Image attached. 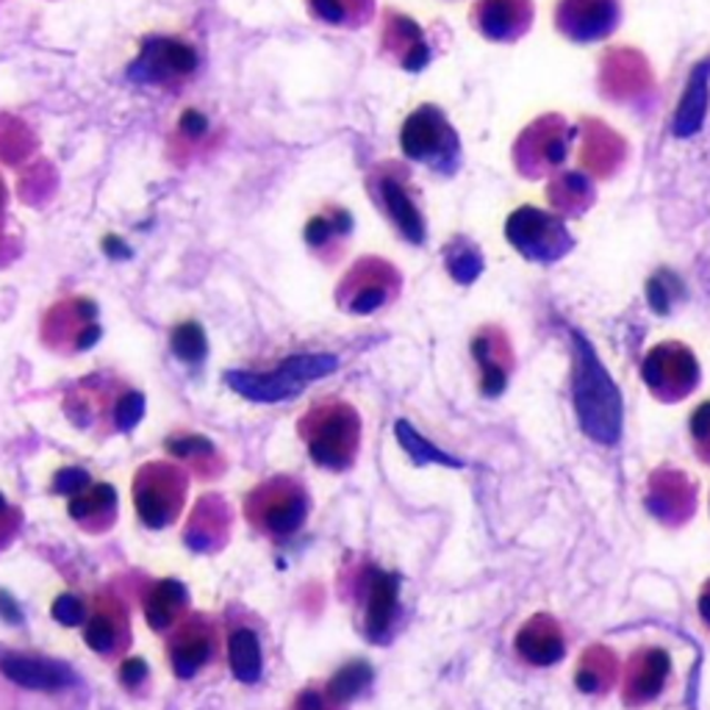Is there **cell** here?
I'll use <instances>...</instances> for the list:
<instances>
[{
	"label": "cell",
	"instance_id": "1",
	"mask_svg": "<svg viewBox=\"0 0 710 710\" xmlns=\"http://www.w3.org/2000/svg\"><path fill=\"white\" fill-rule=\"evenodd\" d=\"M572 344V397L580 428L597 444H617L619 436H622V394H619L608 369L597 358L589 339L574 331Z\"/></svg>",
	"mask_w": 710,
	"mask_h": 710
},
{
	"label": "cell",
	"instance_id": "2",
	"mask_svg": "<svg viewBox=\"0 0 710 710\" xmlns=\"http://www.w3.org/2000/svg\"><path fill=\"white\" fill-rule=\"evenodd\" d=\"M298 433L306 441L311 461L331 472H344L353 467L361 450V417L350 402L333 400V397L317 402L303 413Z\"/></svg>",
	"mask_w": 710,
	"mask_h": 710
},
{
	"label": "cell",
	"instance_id": "3",
	"mask_svg": "<svg viewBox=\"0 0 710 710\" xmlns=\"http://www.w3.org/2000/svg\"><path fill=\"white\" fill-rule=\"evenodd\" d=\"M311 513V497L303 480L292 474H276L256 486L244 497V517L250 528L259 530L267 539H292L303 530Z\"/></svg>",
	"mask_w": 710,
	"mask_h": 710
},
{
	"label": "cell",
	"instance_id": "4",
	"mask_svg": "<svg viewBox=\"0 0 710 710\" xmlns=\"http://www.w3.org/2000/svg\"><path fill=\"white\" fill-rule=\"evenodd\" d=\"M189 469L181 461H150L133 474L131 500L144 528L164 530L178 522L187 508Z\"/></svg>",
	"mask_w": 710,
	"mask_h": 710
},
{
	"label": "cell",
	"instance_id": "5",
	"mask_svg": "<svg viewBox=\"0 0 710 710\" xmlns=\"http://www.w3.org/2000/svg\"><path fill=\"white\" fill-rule=\"evenodd\" d=\"M220 656V628L206 613H187L167 639V658L178 680H192Z\"/></svg>",
	"mask_w": 710,
	"mask_h": 710
},
{
	"label": "cell",
	"instance_id": "6",
	"mask_svg": "<svg viewBox=\"0 0 710 710\" xmlns=\"http://www.w3.org/2000/svg\"><path fill=\"white\" fill-rule=\"evenodd\" d=\"M94 309L92 300H67V303L53 306L44 317L42 337L48 348L61 350V353H81L89 350L100 339V328L94 326Z\"/></svg>",
	"mask_w": 710,
	"mask_h": 710
},
{
	"label": "cell",
	"instance_id": "7",
	"mask_svg": "<svg viewBox=\"0 0 710 710\" xmlns=\"http://www.w3.org/2000/svg\"><path fill=\"white\" fill-rule=\"evenodd\" d=\"M83 641L94 656L120 658L131 647V617H128L126 602L111 594H100L83 622Z\"/></svg>",
	"mask_w": 710,
	"mask_h": 710
},
{
	"label": "cell",
	"instance_id": "8",
	"mask_svg": "<svg viewBox=\"0 0 710 710\" xmlns=\"http://www.w3.org/2000/svg\"><path fill=\"white\" fill-rule=\"evenodd\" d=\"M233 511L220 494H203L183 524V544L198 556H214L231 539Z\"/></svg>",
	"mask_w": 710,
	"mask_h": 710
},
{
	"label": "cell",
	"instance_id": "9",
	"mask_svg": "<svg viewBox=\"0 0 710 710\" xmlns=\"http://www.w3.org/2000/svg\"><path fill=\"white\" fill-rule=\"evenodd\" d=\"M363 633L374 644H383L391 636V628L400 613V578L394 572H383L378 567H369L363 572Z\"/></svg>",
	"mask_w": 710,
	"mask_h": 710
},
{
	"label": "cell",
	"instance_id": "10",
	"mask_svg": "<svg viewBox=\"0 0 710 710\" xmlns=\"http://www.w3.org/2000/svg\"><path fill=\"white\" fill-rule=\"evenodd\" d=\"M697 374L700 372H697L694 356L686 348H680V344L656 348L644 363V378L650 389L669 402L694 389Z\"/></svg>",
	"mask_w": 710,
	"mask_h": 710
},
{
	"label": "cell",
	"instance_id": "11",
	"mask_svg": "<svg viewBox=\"0 0 710 710\" xmlns=\"http://www.w3.org/2000/svg\"><path fill=\"white\" fill-rule=\"evenodd\" d=\"M669 678V656L658 647L633 652L622 667V702L628 708H639L652 702L663 691Z\"/></svg>",
	"mask_w": 710,
	"mask_h": 710
},
{
	"label": "cell",
	"instance_id": "12",
	"mask_svg": "<svg viewBox=\"0 0 710 710\" xmlns=\"http://www.w3.org/2000/svg\"><path fill=\"white\" fill-rule=\"evenodd\" d=\"M226 383L231 386L237 394L248 397V400L253 402H287L309 386L289 369L287 361H281V367L270 369V372L233 369V372H226Z\"/></svg>",
	"mask_w": 710,
	"mask_h": 710
},
{
	"label": "cell",
	"instance_id": "13",
	"mask_svg": "<svg viewBox=\"0 0 710 710\" xmlns=\"http://www.w3.org/2000/svg\"><path fill=\"white\" fill-rule=\"evenodd\" d=\"M198 67V56L187 42L178 39H150L142 56L131 64V76L142 81H167V78L189 76Z\"/></svg>",
	"mask_w": 710,
	"mask_h": 710
},
{
	"label": "cell",
	"instance_id": "14",
	"mask_svg": "<svg viewBox=\"0 0 710 710\" xmlns=\"http://www.w3.org/2000/svg\"><path fill=\"white\" fill-rule=\"evenodd\" d=\"M697 491L694 483L686 478L678 469H661L650 478V494H647V506L656 513L661 522L667 524H683L686 519L694 513Z\"/></svg>",
	"mask_w": 710,
	"mask_h": 710
},
{
	"label": "cell",
	"instance_id": "15",
	"mask_svg": "<svg viewBox=\"0 0 710 710\" xmlns=\"http://www.w3.org/2000/svg\"><path fill=\"white\" fill-rule=\"evenodd\" d=\"M517 652L530 667H552L567 652V636H563L558 619L550 613H536L519 628L517 633Z\"/></svg>",
	"mask_w": 710,
	"mask_h": 710
},
{
	"label": "cell",
	"instance_id": "16",
	"mask_svg": "<svg viewBox=\"0 0 710 710\" xmlns=\"http://www.w3.org/2000/svg\"><path fill=\"white\" fill-rule=\"evenodd\" d=\"M6 680L28 691H61L76 683V674L67 663L39 656H6L0 661Z\"/></svg>",
	"mask_w": 710,
	"mask_h": 710
},
{
	"label": "cell",
	"instance_id": "17",
	"mask_svg": "<svg viewBox=\"0 0 710 710\" xmlns=\"http://www.w3.org/2000/svg\"><path fill=\"white\" fill-rule=\"evenodd\" d=\"M67 513L89 536H103L117 522V491L109 483H89L78 494L67 497Z\"/></svg>",
	"mask_w": 710,
	"mask_h": 710
},
{
	"label": "cell",
	"instance_id": "18",
	"mask_svg": "<svg viewBox=\"0 0 710 710\" xmlns=\"http://www.w3.org/2000/svg\"><path fill=\"white\" fill-rule=\"evenodd\" d=\"M144 622L156 633H170L189 613V589L176 578L156 580L142 600Z\"/></svg>",
	"mask_w": 710,
	"mask_h": 710
},
{
	"label": "cell",
	"instance_id": "19",
	"mask_svg": "<svg viewBox=\"0 0 710 710\" xmlns=\"http://www.w3.org/2000/svg\"><path fill=\"white\" fill-rule=\"evenodd\" d=\"M708 94H710V61H702V64L694 67V72L689 76V83H686V92L680 98L678 111H674V126L672 131L678 137H694L702 128L708 114Z\"/></svg>",
	"mask_w": 710,
	"mask_h": 710
},
{
	"label": "cell",
	"instance_id": "20",
	"mask_svg": "<svg viewBox=\"0 0 710 710\" xmlns=\"http://www.w3.org/2000/svg\"><path fill=\"white\" fill-rule=\"evenodd\" d=\"M228 669L242 686H256L264 674V652L261 639L248 624H237L228 633Z\"/></svg>",
	"mask_w": 710,
	"mask_h": 710
},
{
	"label": "cell",
	"instance_id": "21",
	"mask_svg": "<svg viewBox=\"0 0 710 710\" xmlns=\"http://www.w3.org/2000/svg\"><path fill=\"white\" fill-rule=\"evenodd\" d=\"M619 678H622V667H619L617 656L602 644L589 647L574 669V683L586 694H606L619 683Z\"/></svg>",
	"mask_w": 710,
	"mask_h": 710
},
{
	"label": "cell",
	"instance_id": "22",
	"mask_svg": "<svg viewBox=\"0 0 710 710\" xmlns=\"http://www.w3.org/2000/svg\"><path fill=\"white\" fill-rule=\"evenodd\" d=\"M363 270H367V261H363ZM389 281L386 276H378L374 270H367V281L361 278V272H353L348 281H342V294H339V303L350 311V314H372L380 306L389 300Z\"/></svg>",
	"mask_w": 710,
	"mask_h": 710
},
{
	"label": "cell",
	"instance_id": "23",
	"mask_svg": "<svg viewBox=\"0 0 710 710\" xmlns=\"http://www.w3.org/2000/svg\"><path fill=\"white\" fill-rule=\"evenodd\" d=\"M164 450L170 452L176 461L192 463V469H198L203 478H217V474L222 472L220 452H217L214 441L206 439V436H198V433L170 436V439L164 441Z\"/></svg>",
	"mask_w": 710,
	"mask_h": 710
},
{
	"label": "cell",
	"instance_id": "24",
	"mask_svg": "<svg viewBox=\"0 0 710 710\" xmlns=\"http://www.w3.org/2000/svg\"><path fill=\"white\" fill-rule=\"evenodd\" d=\"M447 128L441 122V117L436 114V109H419L411 120L406 122V131H402V148L413 159H430L433 150L441 148L447 137Z\"/></svg>",
	"mask_w": 710,
	"mask_h": 710
},
{
	"label": "cell",
	"instance_id": "25",
	"mask_svg": "<svg viewBox=\"0 0 710 710\" xmlns=\"http://www.w3.org/2000/svg\"><path fill=\"white\" fill-rule=\"evenodd\" d=\"M380 198H383V206L386 211H389L391 220H394V226L400 228L411 242H422L424 222L422 217H419L417 206H413L411 198H408L406 189H402L397 181H391V178H386V181L380 183Z\"/></svg>",
	"mask_w": 710,
	"mask_h": 710
},
{
	"label": "cell",
	"instance_id": "26",
	"mask_svg": "<svg viewBox=\"0 0 710 710\" xmlns=\"http://www.w3.org/2000/svg\"><path fill=\"white\" fill-rule=\"evenodd\" d=\"M472 353L478 358L480 369H483V380H480V389L486 397L502 394L508 383V363L506 358L497 356V342L491 337H478L472 342Z\"/></svg>",
	"mask_w": 710,
	"mask_h": 710
},
{
	"label": "cell",
	"instance_id": "27",
	"mask_svg": "<svg viewBox=\"0 0 710 710\" xmlns=\"http://www.w3.org/2000/svg\"><path fill=\"white\" fill-rule=\"evenodd\" d=\"M369 683H372V669H369V663L353 661L348 663V667L339 669V672L328 680L326 691L331 700L339 702V706H348V702H353Z\"/></svg>",
	"mask_w": 710,
	"mask_h": 710
},
{
	"label": "cell",
	"instance_id": "28",
	"mask_svg": "<svg viewBox=\"0 0 710 710\" xmlns=\"http://www.w3.org/2000/svg\"><path fill=\"white\" fill-rule=\"evenodd\" d=\"M397 433V441L402 444V450L408 452V456L413 458V463L417 467H428V463H444V467H461V463L456 461V458H450L447 452H441L439 447L430 444L428 439H422V436L417 433V430L411 428V424L406 422V419H400L394 428Z\"/></svg>",
	"mask_w": 710,
	"mask_h": 710
},
{
	"label": "cell",
	"instance_id": "29",
	"mask_svg": "<svg viewBox=\"0 0 710 710\" xmlns=\"http://www.w3.org/2000/svg\"><path fill=\"white\" fill-rule=\"evenodd\" d=\"M170 348L183 363H200L209 353V339H206V331L198 322H181V326L172 328Z\"/></svg>",
	"mask_w": 710,
	"mask_h": 710
},
{
	"label": "cell",
	"instance_id": "30",
	"mask_svg": "<svg viewBox=\"0 0 710 710\" xmlns=\"http://www.w3.org/2000/svg\"><path fill=\"white\" fill-rule=\"evenodd\" d=\"M144 417V397L133 389H122L114 397V411H111V428L117 433H131Z\"/></svg>",
	"mask_w": 710,
	"mask_h": 710
},
{
	"label": "cell",
	"instance_id": "31",
	"mask_svg": "<svg viewBox=\"0 0 710 710\" xmlns=\"http://www.w3.org/2000/svg\"><path fill=\"white\" fill-rule=\"evenodd\" d=\"M342 231H350V214L333 209V220L328 214H322L309 222V228H306V239H309L311 248H320V244H326L333 233H342Z\"/></svg>",
	"mask_w": 710,
	"mask_h": 710
},
{
	"label": "cell",
	"instance_id": "32",
	"mask_svg": "<svg viewBox=\"0 0 710 710\" xmlns=\"http://www.w3.org/2000/svg\"><path fill=\"white\" fill-rule=\"evenodd\" d=\"M50 617H53L59 624H64V628H78V624L87 622L89 608L81 597L59 594L53 600V606H50Z\"/></svg>",
	"mask_w": 710,
	"mask_h": 710
},
{
	"label": "cell",
	"instance_id": "33",
	"mask_svg": "<svg viewBox=\"0 0 710 710\" xmlns=\"http://www.w3.org/2000/svg\"><path fill=\"white\" fill-rule=\"evenodd\" d=\"M92 483V478H89V472L83 467H64L56 472L53 478V491L56 494H64V497H72L78 494L81 489H87V486Z\"/></svg>",
	"mask_w": 710,
	"mask_h": 710
},
{
	"label": "cell",
	"instance_id": "34",
	"mask_svg": "<svg viewBox=\"0 0 710 710\" xmlns=\"http://www.w3.org/2000/svg\"><path fill=\"white\" fill-rule=\"evenodd\" d=\"M22 528V511L17 506H11L3 494H0V552L17 539Z\"/></svg>",
	"mask_w": 710,
	"mask_h": 710
},
{
	"label": "cell",
	"instance_id": "35",
	"mask_svg": "<svg viewBox=\"0 0 710 710\" xmlns=\"http://www.w3.org/2000/svg\"><path fill=\"white\" fill-rule=\"evenodd\" d=\"M691 436H694L697 452L706 463H710V402L700 406L691 417Z\"/></svg>",
	"mask_w": 710,
	"mask_h": 710
},
{
	"label": "cell",
	"instance_id": "36",
	"mask_svg": "<svg viewBox=\"0 0 710 710\" xmlns=\"http://www.w3.org/2000/svg\"><path fill=\"white\" fill-rule=\"evenodd\" d=\"M292 710H344V706L331 700L326 689H303L298 694V700H294Z\"/></svg>",
	"mask_w": 710,
	"mask_h": 710
},
{
	"label": "cell",
	"instance_id": "37",
	"mask_svg": "<svg viewBox=\"0 0 710 710\" xmlns=\"http://www.w3.org/2000/svg\"><path fill=\"white\" fill-rule=\"evenodd\" d=\"M148 680V663L142 658H131V661L120 663V683L126 689H139Z\"/></svg>",
	"mask_w": 710,
	"mask_h": 710
},
{
	"label": "cell",
	"instance_id": "38",
	"mask_svg": "<svg viewBox=\"0 0 710 710\" xmlns=\"http://www.w3.org/2000/svg\"><path fill=\"white\" fill-rule=\"evenodd\" d=\"M181 131L183 133H192V137H203L206 131H209V120H206L200 111L194 109H187L181 117Z\"/></svg>",
	"mask_w": 710,
	"mask_h": 710
},
{
	"label": "cell",
	"instance_id": "39",
	"mask_svg": "<svg viewBox=\"0 0 710 710\" xmlns=\"http://www.w3.org/2000/svg\"><path fill=\"white\" fill-rule=\"evenodd\" d=\"M103 250L111 256V259H128V256H131V250L126 248V242H120L117 237H106Z\"/></svg>",
	"mask_w": 710,
	"mask_h": 710
},
{
	"label": "cell",
	"instance_id": "40",
	"mask_svg": "<svg viewBox=\"0 0 710 710\" xmlns=\"http://www.w3.org/2000/svg\"><path fill=\"white\" fill-rule=\"evenodd\" d=\"M700 617L706 619V624L710 628V580H708L706 589H702V594H700Z\"/></svg>",
	"mask_w": 710,
	"mask_h": 710
},
{
	"label": "cell",
	"instance_id": "41",
	"mask_svg": "<svg viewBox=\"0 0 710 710\" xmlns=\"http://www.w3.org/2000/svg\"><path fill=\"white\" fill-rule=\"evenodd\" d=\"M0 608H6V617H14V619H20V613H17V608H14V602L9 600V597L6 594H0Z\"/></svg>",
	"mask_w": 710,
	"mask_h": 710
}]
</instances>
